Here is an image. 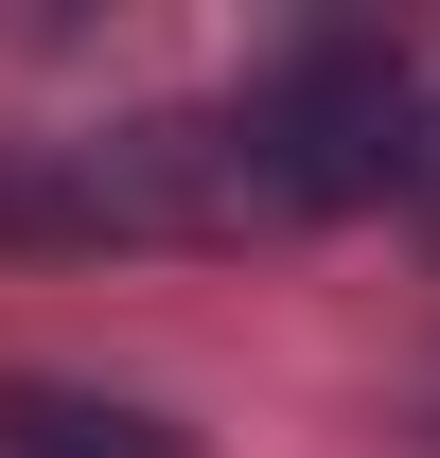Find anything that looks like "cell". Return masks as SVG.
<instances>
[{
  "mask_svg": "<svg viewBox=\"0 0 440 458\" xmlns=\"http://www.w3.org/2000/svg\"><path fill=\"white\" fill-rule=\"evenodd\" d=\"M0 458H194V441L106 388H0Z\"/></svg>",
  "mask_w": 440,
  "mask_h": 458,
  "instance_id": "1",
  "label": "cell"
}]
</instances>
